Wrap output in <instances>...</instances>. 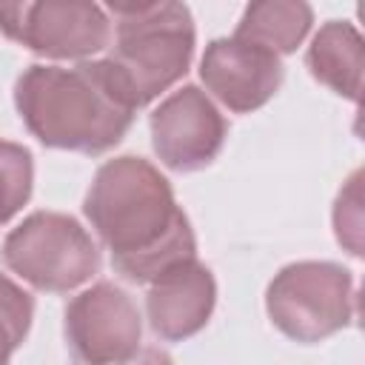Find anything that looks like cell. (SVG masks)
Instances as JSON below:
<instances>
[{
	"instance_id": "obj_1",
	"label": "cell",
	"mask_w": 365,
	"mask_h": 365,
	"mask_svg": "<svg viewBox=\"0 0 365 365\" xmlns=\"http://www.w3.org/2000/svg\"><path fill=\"white\" fill-rule=\"evenodd\" d=\"M83 211L111 265L131 282H154L168 268L197 257V240L168 180L143 157L123 154L103 163Z\"/></svg>"
},
{
	"instance_id": "obj_2",
	"label": "cell",
	"mask_w": 365,
	"mask_h": 365,
	"mask_svg": "<svg viewBox=\"0 0 365 365\" xmlns=\"http://www.w3.org/2000/svg\"><path fill=\"white\" fill-rule=\"evenodd\" d=\"M26 128L48 148L106 154L134 123L137 103L111 60L29 66L14 86Z\"/></svg>"
},
{
	"instance_id": "obj_3",
	"label": "cell",
	"mask_w": 365,
	"mask_h": 365,
	"mask_svg": "<svg viewBox=\"0 0 365 365\" xmlns=\"http://www.w3.org/2000/svg\"><path fill=\"white\" fill-rule=\"evenodd\" d=\"M111 63L134 94L137 108L174 86L191 66L197 29L185 3H114Z\"/></svg>"
},
{
	"instance_id": "obj_4",
	"label": "cell",
	"mask_w": 365,
	"mask_h": 365,
	"mask_svg": "<svg viewBox=\"0 0 365 365\" xmlns=\"http://www.w3.org/2000/svg\"><path fill=\"white\" fill-rule=\"evenodd\" d=\"M3 262L37 291L66 294L88 282L103 259L91 234L68 214L34 211L3 242Z\"/></svg>"
},
{
	"instance_id": "obj_5",
	"label": "cell",
	"mask_w": 365,
	"mask_h": 365,
	"mask_svg": "<svg viewBox=\"0 0 365 365\" xmlns=\"http://www.w3.org/2000/svg\"><path fill=\"white\" fill-rule=\"evenodd\" d=\"M265 308L288 339L322 342L354 319V277L336 262H291L271 279Z\"/></svg>"
},
{
	"instance_id": "obj_6",
	"label": "cell",
	"mask_w": 365,
	"mask_h": 365,
	"mask_svg": "<svg viewBox=\"0 0 365 365\" xmlns=\"http://www.w3.org/2000/svg\"><path fill=\"white\" fill-rule=\"evenodd\" d=\"M0 29L9 40L51 60H86L111 37L106 9L86 0L0 3Z\"/></svg>"
},
{
	"instance_id": "obj_7",
	"label": "cell",
	"mask_w": 365,
	"mask_h": 365,
	"mask_svg": "<svg viewBox=\"0 0 365 365\" xmlns=\"http://www.w3.org/2000/svg\"><path fill=\"white\" fill-rule=\"evenodd\" d=\"M140 336V308L114 282H97L66 305V342L83 365H120L137 354Z\"/></svg>"
},
{
	"instance_id": "obj_8",
	"label": "cell",
	"mask_w": 365,
	"mask_h": 365,
	"mask_svg": "<svg viewBox=\"0 0 365 365\" xmlns=\"http://www.w3.org/2000/svg\"><path fill=\"white\" fill-rule=\"evenodd\" d=\"M151 143L174 171H200L222 151L228 125L220 108L197 86H182L151 111Z\"/></svg>"
},
{
	"instance_id": "obj_9",
	"label": "cell",
	"mask_w": 365,
	"mask_h": 365,
	"mask_svg": "<svg viewBox=\"0 0 365 365\" xmlns=\"http://www.w3.org/2000/svg\"><path fill=\"white\" fill-rule=\"evenodd\" d=\"M282 74L277 54L237 37L211 40L200 60L205 88L237 114L262 108L279 91Z\"/></svg>"
},
{
	"instance_id": "obj_10",
	"label": "cell",
	"mask_w": 365,
	"mask_h": 365,
	"mask_svg": "<svg viewBox=\"0 0 365 365\" xmlns=\"http://www.w3.org/2000/svg\"><path fill=\"white\" fill-rule=\"evenodd\" d=\"M217 302L214 274L194 259H185L154 282H148L145 311L151 331L165 342H182L205 328Z\"/></svg>"
},
{
	"instance_id": "obj_11",
	"label": "cell",
	"mask_w": 365,
	"mask_h": 365,
	"mask_svg": "<svg viewBox=\"0 0 365 365\" xmlns=\"http://www.w3.org/2000/svg\"><path fill=\"white\" fill-rule=\"evenodd\" d=\"M305 63L322 86L339 97L359 100L362 88V37L345 20H328L311 40Z\"/></svg>"
},
{
	"instance_id": "obj_12",
	"label": "cell",
	"mask_w": 365,
	"mask_h": 365,
	"mask_svg": "<svg viewBox=\"0 0 365 365\" xmlns=\"http://www.w3.org/2000/svg\"><path fill=\"white\" fill-rule=\"evenodd\" d=\"M314 11L299 0H259L245 6L234 37L254 43L271 54H291L308 34Z\"/></svg>"
},
{
	"instance_id": "obj_13",
	"label": "cell",
	"mask_w": 365,
	"mask_h": 365,
	"mask_svg": "<svg viewBox=\"0 0 365 365\" xmlns=\"http://www.w3.org/2000/svg\"><path fill=\"white\" fill-rule=\"evenodd\" d=\"M34 163L20 143L0 140V222H9L31 197Z\"/></svg>"
},
{
	"instance_id": "obj_14",
	"label": "cell",
	"mask_w": 365,
	"mask_h": 365,
	"mask_svg": "<svg viewBox=\"0 0 365 365\" xmlns=\"http://www.w3.org/2000/svg\"><path fill=\"white\" fill-rule=\"evenodd\" d=\"M34 317V299L14 279L0 274V365H9L11 354L23 345Z\"/></svg>"
},
{
	"instance_id": "obj_15",
	"label": "cell",
	"mask_w": 365,
	"mask_h": 365,
	"mask_svg": "<svg viewBox=\"0 0 365 365\" xmlns=\"http://www.w3.org/2000/svg\"><path fill=\"white\" fill-rule=\"evenodd\" d=\"M334 228H336V240L354 254H362V200H359V171L348 180V185L339 191L336 208H334Z\"/></svg>"
},
{
	"instance_id": "obj_16",
	"label": "cell",
	"mask_w": 365,
	"mask_h": 365,
	"mask_svg": "<svg viewBox=\"0 0 365 365\" xmlns=\"http://www.w3.org/2000/svg\"><path fill=\"white\" fill-rule=\"evenodd\" d=\"M120 365H174V362H171V356H168L165 351H160V348H143V351H137L134 356H128L125 362H120Z\"/></svg>"
}]
</instances>
